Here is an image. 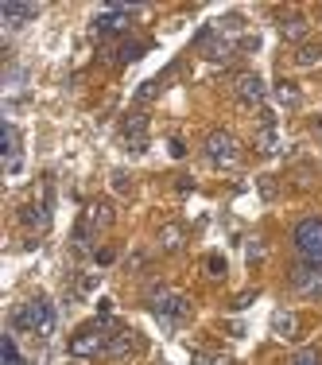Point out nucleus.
<instances>
[{"label":"nucleus","mask_w":322,"mask_h":365,"mask_svg":"<svg viewBox=\"0 0 322 365\" xmlns=\"http://www.w3.org/2000/svg\"><path fill=\"white\" fill-rule=\"evenodd\" d=\"M12 327L16 330H31V334H39V338H51V334H55V327H58V311H55V303H51V299L36 295V299L20 303V311L12 315Z\"/></svg>","instance_id":"nucleus-1"},{"label":"nucleus","mask_w":322,"mask_h":365,"mask_svg":"<svg viewBox=\"0 0 322 365\" xmlns=\"http://www.w3.org/2000/svg\"><path fill=\"white\" fill-rule=\"evenodd\" d=\"M206 160H210L214 168H237L241 163V140L233 133H225V128H217V133L206 136Z\"/></svg>","instance_id":"nucleus-2"},{"label":"nucleus","mask_w":322,"mask_h":365,"mask_svg":"<svg viewBox=\"0 0 322 365\" xmlns=\"http://www.w3.org/2000/svg\"><path fill=\"white\" fill-rule=\"evenodd\" d=\"M291 241H295V249H299L303 260L322 264V218H303L299 225H295Z\"/></svg>","instance_id":"nucleus-3"},{"label":"nucleus","mask_w":322,"mask_h":365,"mask_svg":"<svg viewBox=\"0 0 322 365\" xmlns=\"http://www.w3.org/2000/svg\"><path fill=\"white\" fill-rule=\"evenodd\" d=\"M109 338H113V334H109L105 323H85V327L71 338V354H74V358H93V354H105Z\"/></svg>","instance_id":"nucleus-4"},{"label":"nucleus","mask_w":322,"mask_h":365,"mask_svg":"<svg viewBox=\"0 0 322 365\" xmlns=\"http://www.w3.org/2000/svg\"><path fill=\"white\" fill-rule=\"evenodd\" d=\"M152 311L163 319V323H182V319L190 315V299H187V295H179V292H155Z\"/></svg>","instance_id":"nucleus-5"},{"label":"nucleus","mask_w":322,"mask_h":365,"mask_svg":"<svg viewBox=\"0 0 322 365\" xmlns=\"http://www.w3.org/2000/svg\"><path fill=\"white\" fill-rule=\"evenodd\" d=\"M136 8L133 4H109L105 12H98V20H93V31L98 36H113V31H125L128 24H133Z\"/></svg>","instance_id":"nucleus-6"},{"label":"nucleus","mask_w":322,"mask_h":365,"mask_svg":"<svg viewBox=\"0 0 322 365\" xmlns=\"http://www.w3.org/2000/svg\"><path fill=\"white\" fill-rule=\"evenodd\" d=\"M291 288L299 295H322V264H311V260L295 264L291 268Z\"/></svg>","instance_id":"nucleus-7"},{"label":"nucleus","mask_w":322,"mask_h":365,"mask_svg":"<svg viewBox=\"0 0 322 365\" xmlns=\"http://www.w3.org/2000/svg\"><path fill=\"white\" fill-rule=\"evenodd\" d=\"M120 140L128 144V152H144L147 148V117H140V113L125 117V125H120Z\"/></svg>","instance_id":"nucleus-8"},{"label":"nucleus","mask_w":322,"mask_h":365,"mask_svg":"<svg viewBox=\"0 0 322 365\" xmlns=\"http://www.w3.org/2000/svg\"><path fill=\"white\" fill-rule=\"evenodd\" d=\"M264 98H268V86H264V78H260V74H241L237 78V101H241V106L256 109Z\"/></svg>","instance_id":"nucleus-9"},{"label":"nucleus","mask_w":322,"mask_h":365,"mask_svg":"<svg viewBox=\"0 0 322 365\" xmlns=\"http://www.w3.org/2000/svg\"><path fill=\"white\" fill-rule=\"evenodd\" d=\"M198 51H202L206 58H229L233 55V43H225L217 36V28H202V36H198Z\"/></svg>","instance_id":"nucleus-10"},{"label":"nucleus","mask_w":322,"mask_h":365,"mask_svg":"<svg viewBox=\"0 0 322 365\" xmlns=\"http://www.w3.org/2000/svg\"><path fill=\"white\" fill-rule=\"evenodd\" d=\"M256 148L260 152H280V128H276V117L272 113H260V133H256Z\"/></svg>","instance_id":"nucleus-11"},{"label":"nucleus","mask_w":322,"mask_h":365,"mask_svg":"<svg viewBox=\"0 0 322 365\" xmlns=\"http://www.w3.org/2000/svg\"><path fill=\"white\" fill-rule=\"evenodd\" d=\"M36 16H39V4H4L0 8L4 28H24V24H31Z\"/></svg>","instance_id":"nucleus-12"},{"label":"nucleus","mask_w":322,"mask_h":365,"mask_svg":"<svg viewBox=\"0 0 322 365\" xmlns=\"http://www.w3.org/2000/svg\"><path fill=\"white\" fill-rule=\"evenodd\" d=\"M136 350V334L133 330H113L109 346H105V358H128Z\"/></svg>","instance_id":"nucleus-13"},{"label":"nucleus","mask_w":322,"mask_h":365,"mask_svg":"<svg viewBox=\"0 0 322 365\" xmlns=\"http://www.w3.org/2000/svg\"><path fill=\"white\" fill-rule=\"evenodd\" d=\"M82 222H85V225H90V230H93V233H101V230H109V225H113V206H109V202H93V206H90V210H85V214H82Z\"/></svg>","instance_id":"nucleus-14"},{"label":"nucleus","mask_w":322,"mask_h":365,"mask_svg":"<svg viewBox=\"0 0 322 365\" xmlns=\"http://www.w3.org/2000/svg\"><path fill=\"white\" fill-rule=\"evenodd\" d=\"M4 160H8V175L20 171V133L16 125H4Z\"/></svg>","instance_id":"nucleus-15"},{"label":"nucleus","mask_w":322,"mask_h":365,"mask_svg":"<svg viewBox=\"0 0 322 365\" xmlns=\"http://www.w3.org/2000/svg\"><path fill=\"white\" fill-rule=\"evenodd\" d=\"M20 222L31 225V230H47V225H51V210H47V206H39V202H28L20 210Z\"/></svg>","instance_id":"nucleus-16"},{"label":"nucleus","mask_w":322,"mask_h":365,"mask_svg":"<svg viewBox=\"0 0 322 365\" xmlns=\"http://www.w3.org/2000/svg\"><path fill=\"white\" fill-rule=\"evenodd\" d=\"M272 330L280 338H295V330H299V319L291 315V311H276L272 315Z\"/></svg>","instance_id":"nucleus-17"},{"label":"nucleus","mask_w":322,"mask_h":365,"mask_svg":"<svg viewBox=\"0 0 322 365\" xmlns=\"http://www.w3.org/2000/svg\"><path fill=\"white\" fill-rule=\"evenodd\" d=\"M307 31H311V24L303 20V16H291V20H284V24H280V36H284V39H291V43H299L303 36H307Z\"/></svg>","instance_id":"nucleus-18"},{"label":"nucleus","mask_w":322,"mask_h":365,"mask_svg":"<svg viewBox=\"0 0 322 365\" xmlns=\"http://www.w3.org/2000/svg\"><path fill=\"white\" fill-rule=\"evenodd\" d=\"M322 63V43H307V47L295 51V66H315Z\"/></svg>","instance_id":"nucleus-19"},{"label":"nucleus","mask_w":322,"mask_h":365,"mask_svg":"<svg viewBox=\"0 0 322 365\" xmlns=\"http://www.w3.org/2000/svg\"><path fill=\"white\" fill-rule=\"evenodd\" d=\"M179 245H182V230H179V225H163V230H160V249L175 253Z\"/></svg>","instance_id":"nucleus-20"},{"label":"nucleus","mask_w":322,"mask_h":365,"mask_svg":"<svg viewBox=\"0 0 322 365\" xmlns=\"http://www.w3.org/2000/svg\"><path fill=\"white\" fill-rule=\"evenodd\" d=\"M147 51V43H120V51H117V63H136Z\"/></svg>","instance_id":"nucleus-21"},{"label":"nucleus","mask_w":322,"mask_h":365,"mask_svg":"<svg viewBox=\"0 0 322 365\" xmlns=\"http://www.w3.org/2000/svg\"><path fill=\"white\" fill-rule=\"evenodd\" d=\"M291 365H322V354L315 350V346H303V350L291 358Z\"/></svg>","instance_id":"nucleus-22"},{"label":"nucleus","mask_w":322,"mask_h":365,"mask_svg":"<svg viewBox=\"0 0 322 365\" xmlns=\"http://www.w3.org/2000/svg\"><path fill=\"white\" fill-rule=\"evenodd\" d=\"M4 365H20V350H16L12 334H4Z\"/></svg>","instance_id":"nucleus-23"},{"label":"nucleus","mask_w":322,"mask_h":365,"mask_svg":"<svg viewBox=\"0 0 322 365\" xmlns=\"http://www.w3.org/2000/svg\"><path fill=\"white\" fill-rule=\"evenodd\" d=\"M276 93H280V101H284V106H295V101H299V90H291V82H284Z\"/></svg>","instance_id":"nucleus-24"},{"label":"nucleus","mask_w":322,"mask_h":365,"mask_svg":"<svg viewBox=\"0 0 322 365\" xmlns=\"http://www.w3.org/2000/svg\"><path fill=\"white\" fill-rule=\"evenodd\" d=\"M206 268H210V276H225V257H206Z\"/></svg>","instance_id":"nucleus-25"},{"label":"nucleus","mask_w":322,"mask_h":365,"mask_svg":"<svg viewBox=\"0 0 322 365\" xmlns=\"http://www.w3.org/2000/svg\"><path fill=\"white\" fill-rule=\"evenodd\" d=\"M155 90H160V82H144V90L136 93V101H152V98H155Z\"/></svg>","instance_id":"nucleus-26"},{"label":"nucleus","mask_w":322,"mask_h":365,"mask_svg":"<svg viewBox=\"0 0 322 365\" xmlns=\"http://www.w3.org/2000/svg\"><path fill=\"white\" fill-rule=\"evenodd\" d=\"M260 195H264V198H272V195H276V182H272V179H268V175H264V179H260Z\"/></svg>","instance_id":"nucleus-27"},{"label":"nucleus","mask_w":322,"mask_h":365,"mask_svg":"<svg viewBox=\"0 0 322 365\" xmlns=\"http://www.w3.org/2000/svg\"><path fill=\"white\" fill-rule=\"evenodd\" d=\"M194 365H229V361H222V358H210V354H198Z\"/></svg>","instance_id":"nucleus-28"},{"label":"nucleus","mask_w":322,"mask_h":365,"mask_svg":"<svg viewBox=\"0 0 322 365\" xmlns=\"http://www.w3.org/2000/svg\"><path fill=\"white\" fill-rule=\"evenodd\" d=\"M113 187H117V190H128V175H125V171H113Z\"/></svg>","instance_id":"nucleus-29"},{"label":"nucleus","mask_w":322,"mask_h":365,"mask_svg":"<svg viewBox=\"0 0 322 365\" xmlns=\"http://www.w3.org/2000/svg\"><path fill=\"white\" fill-rule=\"evenodd\" d=\"M315 133H318V136H322V120H318V125H315Z\"/></svg>","instance_id":"nucleus-30"}]
</instances>
